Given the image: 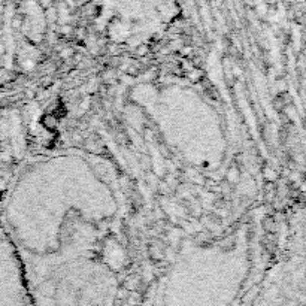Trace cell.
Listing matches in <instances>:
<instances>
[{"label": "cell", "mask_w": 306, "mask_h": 306, "mask_svg": "<svg viewBox=\"0 0 306 306\" xmlns=\"http://www.w3.org/2000/svg\"><path fill=\"white\" fill-rule=\"evenodd\" d=\"M251 306H305L303 266L272 272Z\"/></svg>", "instance_id": "obj_2"}, {"label": "cell", "mask_w": 306, "mask_h": 306, "mask_svg": "<svg viewBox=\"0 0 306 306\" xmlns=\"http://www.w3.org/2000/svg\"><path fill=\"white\" fill-rule=\"evenodd\" d=\"M33 306H115V272L96 260L24 272Z\"/></svg>", "instance_id": "obj_1"}, {"label": "cell", "mask_w": 306, "mask_h": 306, "mask_svg": "<svg viewBox=\"0 0 306 306\" xmlns=\"http://www.w3.org/2000/svg\"><path fill=\"white\" fill-rule=\"evenodd\" d=\"M0 306H33L21 263L11 264L8 278L0 285Z\"/></svg>", "instance_id": "obj_3"}]
</instances>
